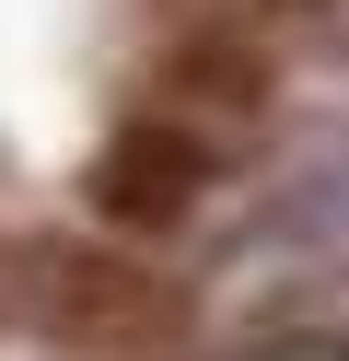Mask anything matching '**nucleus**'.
<instances>
[{"instance_id": "1", "label": "nucleus", "mask_w": 349, "mask_h": 361, "mask_svg": "<svg viewBox=\"0 0 349 361\" xmlns=\"http://www.w3.org/2000/svg\"><path fill=\"white\" fill-rule=\"evenodd\" d=\"M12 291L82 361H175L186 350V291L116 233H35L12 257Z\"/></svg>"}, {"instance_id": "2", "label": "nucleus", "mask_w": 349, "mask_h": 361, "mask_svg": "<svg viewBox=\"0 0 349 361\" xmlns=\"http://www.w3.org/2000/svg\"><path fill=\"white\" fill-rule=\"evenodd\" d=\"M268 94H279L268 35L233 24V12H209V0H186L175 24H152V47H140V117H175V128H198V140L256 128Z\"/></svg>"}, {"instance_id": "3", "label": "nucleus", "mask_w": 349, "mask_h": 361, "mask_svg": "<svg viewBox=\"0 0 349 361\" xmlns=\"http://www.w3.org/2000/svg\"><path fill=\"white\" fill-rule=\"evenodd\" d=\"M209 175H221V140L128 105V117L105 128V152H93V210H105L116 245H140V233H175V221L209 198Z\"/></svg>"}, {"instance_id": "4", "label": "nucleus", "mask_w": 349, "mask_h": 361, "mask_svg": "<svg viewBox=\"0 0 349 361\" xmlns=\"http://www.w3.org/2000/svg\"><path fill=\"white\" fill-rule=\"evenodd\" d=\"M209 12H233V24H302V12H326V0H209Z\"/></svg>"}]
</instances>
